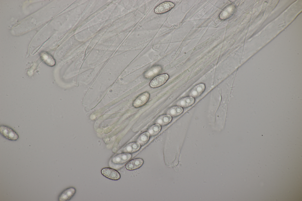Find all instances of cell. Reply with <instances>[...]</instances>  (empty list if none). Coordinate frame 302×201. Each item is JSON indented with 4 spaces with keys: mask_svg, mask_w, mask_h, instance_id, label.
<instances>
[{
    "mask_svg": "<svg viewBox=\"0 0 302 201\" xmlns=\"http://www.w3.org/2000/svg\"><path fill=\"white\" fill-rule=\"evenodd\" d=\"M140 147V144L138 142L131 143L124 147L123 151L127 153L135 152L139 150Z\"/></svg>",
    "mask_w": 302,
    "mask_h": 201,
    "instance_id": "12",
    "label": "cell"
},
{
    "mask_svg": "<svg viewBox=\"0 0 302 201\" xmlns=\"http://www.w3.org/2000/svg\"><path fill=\"white\" fill-rule=\"evenodd\" d=\"M174 4L170 1L163 2L157 6L155 9L154 12L157 14H162L170 10L174 6Z\"/></svg>",
    "mask_w": 302,
    "mask_h": 201,
    "instance_id": "4",
    "label": "cell"
},
{
    "mask_svg": "<svg viewBox=\"0 0 302 201\" xmlns=\"http://www.w3.org/2000/svg\"><path fill=\"white\" fill-rule=\"evenodd\" d=\"M150 97V94L147 92L142 93L134 101L133 106L135 108H139L143 106L148 101Z\"/></svg>",
    "mask_w": 302,
    "mask_h": 201,
    "instance_id": "5",
    "label": "cell"
},
{
    "mask_svg": "<svg viewBox=\"0 0 302 201\" xmlns=\"http://www.w3.org/2000/svg\"><path fill=\"white\" fill-rule=\"evenodd\" d=\"M205 86L204 84L200 83L196 86L191 91L189 95L193 97L200 95L204 90Z\"/></svg>",
    "mask_w": 302,
    "mask_h": 201,
    "instance_id": "9",
    "label": "cell"
},
{
    "mask_svg": "<svg viewBox=\"0 0 302 201\" xmlns=\"http://www.w3.org/2000/svg\"><path fill=\"white\" fill-rule=\"evenodd\" d=\"M76 192V189L73 187L68 188L63 191L59 195L58 200L66 201L70 200Z\"/></svg>",
    "mask_w": 302,
    "mask_h": 201,
    "instance_id": "6",
    "label": "cell"
},
{
    "mask_svg": "<svg viewBox=\"0 0 302 201\" xmlns=\"http://www.w3.org/2000/svg\"><path fill=\"white\" fill-rule=\"evenodd\" d=\"M183 108L179 106H174L169 108L167 111V114L172 116H175L181 114L183 112Z\"/></svg>",
    "mask_w": 302,
    "mask_h": 201,
    "instance_id": "13",
    "label": "cell"
},
{
    "mask_svg": "<svg viewBox=\"0 0 302 201\" xmlns=\"http://www.w3.org/2000/svg\"><path fill=\"white\" fill-rule=\"evenodd\" d=\"M0 133L2 136L9 140L16 141L19 138L18 135L14 130L6 126H0Z\"/></svg>",
    "mask_w": 302,
    "mask_h": 201,
    "instance_id": "1",
    "label": "cell"
},
{
    "mask_svg": "<svg viewBox=\"0 0 302 201\" xmlns=\"http://www.w3.org/2000/svg\"><path fill=\"white\" fill-rule=\"evenodd\" d=\"M171 116L168 115H164L160 116L156 121V123L159 124L164 125L169 123L171 121Z\"/></svg>",
    "mask_w": 302,
    "mask_h": 201,
    "instance_id": "14",
    "label": "cell"
},
{
    "mask_svg": "<svg viewBox=\"0 0 302 201\" xmlns=\"http://www.w3.org/2000/svg\"><path fill=\"white\" fill-rule=\"evenodd\" d=\"M131 157L132 155L130 153H122L114 156L112 159V162L115 164H123L129 160Z\"/></svg>",
    "mask_w": 302,
    "mask_h": 201,
    "instance_id": "7",
    "label": "cell"
},
{
    "mask_svg": "<svg viewBox=\"0 0 302 201\" xmlns=\"http://www.w3.org/2000/svg\"><path fill=\"white\" fill-rule=\"evenodd\" d=\"M169 75L167 73L158 75L153 78L150 83V86L152 88H156L164 84L168 80Z\"/></svg>",
    "mask_w": 302,
    "mask_h": 201,
    "instance_id": "2",
    "label": "cell"
},
{
    "mask_svg": "<svg viewBox=\"0 0 302 201\" xmlns=\"http://www.w3.org/2000/svg\"><path fill=\"white\" fill-rule=\"evenodd\" d=\"M150 134L148 132H145L141 134L137 140V141L143 145L146 144L149 140Z\"/></svg>",
    "mask_w": 302,
    "mask_h": 201,
    "instance_id": "15",
    "label": "cell"
},
{
    "mask_svg": "<svg viewBox=\"0 0 302 201\" xmlns=\"http://www.w3.org/2000/svg\"><path fill=\"white\" fill-rule=\"evenodd\" d=\"M40 56L42 61L47 65L52 66L55 64V61L52 57L46 52L41 53Z\"/></svg>",
    "mask_w": 302,
    "mask_h": 201,
    "instance_id": "11",
    "label": "cell"
},
{
    "mask_svg": "<svg viewBox=\"0 0 302 201\" xmlns=\"http://www.w3.org/2000/svg\"><path fill=\"white\" fill-rule=\"evenodd\" d=\"M161 69L160 67H154L147 71L145 74V76L147 78L152 77L157 74Z\"/></svg>",
    "mask_w": 302,
    "mask_h": 201,
    "instance_id": "16",
    "label": "cell"
},
{
    "mask_svg": "<svg viewBox=\"0 0 302 201\" xmlns=\"http://www.w3.org/2000/svg\"><path fill=\"white\" fill-rule=\"evenodd\" d=\"M195 101L194 99L192 97H188L183 98L178 100L177 105L183 107H188L192 105Z\"/></svg>",
    "mask_w": 302,
    "mask_h": 201,
    "instance_id": "10",
    "label": "cell"
},
{
    "mask_svg": "<svg viewBox=\"0 0 302 201\" xmlns=\"http://www.w3.org/2000/svg\"><path fill=\"white\" fill-rule=\"evenodd\" d=\"M143 160L141 158H137L133 159L127 162L126 165L127 169L132 170L137 169L143 165Z\"/></svg>",
    "mask_w": 302,
    "mask_h": 201,
    "instance_id": "8",
    "label": "cell"
},
{
    "mask_svg": "<svg viewBox=\"0 0 302 201\" xmlns=\"http://www.w3.org/2000/svg\"><path fill=\"white\" fill-rule=\"evenodd\" d=\"M101 173L104 177L113 180H118L120 178V175L117 171L110 168H103Z\"/></svg>",
    "mask_w": 302,
    "mask_h": 201,
    "instance_id": "3",
    "label": "cell"
},
{
    "mask_svg": "<svg viewBox=\"0 0 302 201\" xmlns=\"http://www.w3.org/2000/svg\"><path fill=\"white\" fill-rule=\"evenodd\" d=\"M161 127L159 124H156L151 126L148 129V131L152 136L156 135L160 131Z\"/></svg>",
    "mask_w": 302,
    "mask_h": 201,
    "instance_id": "17",
    "label": "cell"
}]
</instances>
